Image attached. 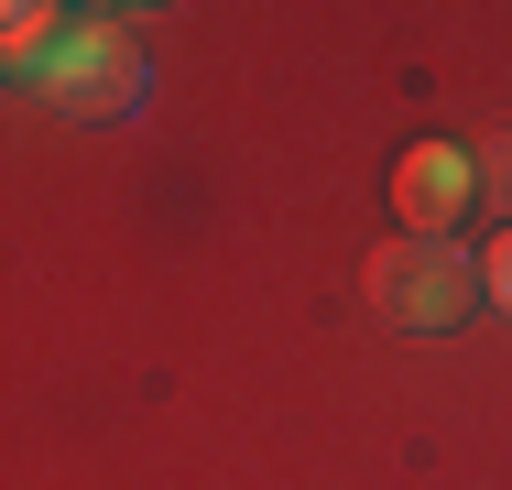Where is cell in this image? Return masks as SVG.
Returning <instances> with one entry per match:
<instances>
[{"label": "cell", "instance_id": "6da1fadb", "mask_svg": "<svg viewBox=\"0 0 512 490\" xmlns=\"http://www.w3.org/2000/svg\"><path fill=\"white\" fill-rule=\"evenodd\" d=\"M469 305H480V273H469V251H447V240H393L382 262H371V316L382 327H404V338H447V327H469Z\"/></svg>", "mask_w": 512, "mask_h": 490}, {"label": "cell", "instance_id": "7a4b0ae2", "mask_svg": "<svg viewBox=\"0 0 512 490\" xmlns=\"http://www.w3.org/2000/svg\"><path fill=\"white\" fill-rule=\"evenodd\" d=\"M33 77H44V98L55 109H131V88H142V55L109 33V22H77V33H55L44 55H33Z\"/></svg>", "mask_w": 512, "mask_h": 490}, {"label": "cell", "instance_id": "3957f363", "mask_svg": "<svg viewBox=\"0 0 512 490\" xmlns=\"http://www.w3.org/2000/svg\"><path fill=\"white\" fill-rule=\"evenodd\" d=\"M393 196H404V218H414V229L436 240V229L469 207V164H458V153H414L404 175H393Z\"/></svg>", "mask_w": 512, "mask_h": 490}, {"label": "cell", "instance_id": "277c9868", "mask_svg": "<svg viewBox=\"0 0 512 490\" xmlns=\"http://www.w3.org/2000/svg\"><path fill=\"white\" fill-rule=\"evenodd\" d=\"M44 44H55V0H0V55L33 66Z\"/></svg>", "mask_w": 512, "mask_h": 490}, {"label": "cell", "instance_id": "5b68a950", "mask_svg": "<svg viewBox=\"0 0 512 490\" xmlns=\"http://www.w3.org/2000/svg\"><path fill=\"white\" fill-rule=\"evenodd\" d=\"M480 186H491V207H512V131L491 142V153H480Z\"/></svg>", "mask_w": 512, "mask_h": 490}, {"label": "cell", "instance_id": "8992f818", "mask_svg": "<svg viewBox=\"0 0 512 490\" xmlns=\"http://www.w3.org/2000/svg\"><path fill=\"white\" fill-rule=\"evenodd\" d=\"M480 284H491V294H502V305H512V229H502V240H491V273H480Z\"/></svg>", "mask_w": 512, "mask_h": 490}]
</instances>
